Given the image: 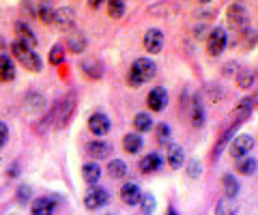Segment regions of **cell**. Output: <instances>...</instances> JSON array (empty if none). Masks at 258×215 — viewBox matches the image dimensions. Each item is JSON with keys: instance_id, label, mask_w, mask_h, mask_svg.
<instances>
[{"instance_id": "6da1fadb", "label": "cell", "mask_w": 258, "mask_h": 215, "mask_svg": "<svg viewBox=\"0 0 258 215\" xmlns=\"http://www.w3.org/2000/svg\"><path fill=\"white\" fill-rule=\"evenodd\" d=\"M155 76V62L149 60V58H138L129 69V84L132 86H140L144 82Z\"/></svg>"}, {"instance_id": "7a4b0ae2", "label": "cell", "mask_w": 258, "mask_h": 215, "mask_svg": "<svg viewBox=\"0 0 258 215\" xmlns=\"http://www.w3.org/2000/svg\"><path fill=\"white\" fill-rule=\"evenodd\" d=\"M11 52H13V56L18 58L26 69H30V71H41V58H39L37 54L32 52V47H28L26 43L15 41L11 45Z\"/></svg>"}, {"instance_id": "3957f363", "label": "cell", "mask_w": 258, "mask_h": 215, "mask_svg": "<svg viewBox=\"0 0 258 215\" xmlns=\"http://www.w3.org/2000/svg\"><path fill=\"white\" fill-rule=\"evenodd\" d=\"M226 47V30L224 28H213L207 39V52L211 56H220Z\"/></svg>"}, {"instance_id": "277c9868", "label": "cell", "mask_w": 258, "mask_h": 215, "mask_svg": "<svg viewBox=\"0 0 258 215\" xmlns=\"http://www.w3.org/2000/svg\"><path fill=\"white\" fill-rule=\"evenodd\" d=\"M252 149H254V138L247 136V133H241V136H237L235 142H232L230 153H232V157L243 159V157H247V153H249Z\"/></svg>"}, {"instance_id": "5b68a950", "label": "cell", "mask_w": 258, "mask_h": 215, "mask_svg": "<svg viewBox=\"0 0 258 215\" xmlns=\"http://www.w3.org/2000/svg\"><path fill=\"white\" fill-rule=\"evenodd\" d=\"M76 97L71 95V97H67L64 101H60V106L54 110V114H50V118H56V125L62 127V125H67V121L71 118V112H74V106H76Z\"/></svg>"}, {"instance_id": "8992f818", "label": "cell", "mask_w": 258, "mask_h": 215, "mask_svg": "<svg viewBox=\"0 0 258 215\" xmlns=\"http://www.w3.org/2000/svg\"><path fill=\"white\" fill-rule=\"evenodd\" d=\"M228 22L232 24V28H237V30H245V28H247V24H249L247 11H245L241 5H232L230 9H228Z\"/></svg>"}, {"instance_id": "52a82bcc", "label": "cell", "mask_w": 258, "mask_h": 215, "mask_svg": "<svg viewBox=\"0 0 258 215\" xmlns=\"http://www.w3.org/2000/svg\"><path fill=\"white\" fill-rule=\"evenodd\" d=\"M88 129H91L95 136H106V133L110 131V118L103 112L91 114V118H88Z\"/></svg>"}, {"instance_id": "ba28073f", "label": "cell", "mask_w": 258, "mask_h": 215, "mask_svg": "<svg viewBox=\"0 0 258 215\" xmlns=\"http://www.w3.org/2000/svg\"><path fill=\"white\" fill-rule=\"evenodd\" d=\"M106 202H108V192L103 187L88 189L86 196H84V204L88 206V209H99V206H103Z\"/></svg>"}, {"instance_id": "9c48e42d", "label": "cell", "mask_w": 258, "mask_h": 215, "mask_svg": "<svg viewBox=\"0 0 258 215\" xmlns=\"http://www.w3.org/2000/svg\"><path fill=\"white\" fill-rule=\"evenodd\" d=\"M144 47H147V52L157 54L164 47V35H161V30L157 28L147 30V35H144Z\"/></svg>"}, {"instance_id": "30bf717a", "label": "cell", "mask_w": 258, "mask_h": 215, "mask_svg": "<svg viewBox=\"0 0 258 215\" xmlns=\"http://www.w3.org/2000/svg\"><path fill=\"white\" fill-rule=\"evenodd\" d=\"M140 198H142V194H140V187L136 185V183H127V185H123V189H120V200L129 206L138 204Z\"/></svg>"}, {"instance_id": "8fae6325", "label": "cell", "mask_w": 258, "mask_h": 215, "mask_svg": "<svg viewBox=\"0 0 258 215\" xmlns=\"http://www.w3.org/2000/svg\"><path fill=\"white\" fill-rule=\"evenodd\" d=\"M168 103V95L164 89H153L151 95H149V108L153 110V112H161V110L166 108Z\"/></svg>"}, {"instance_id": "7c38bea8", "label": "cell", "mask_w": 258, "mask_h": 215, "mask_svg": "<svg viewBox=\"0 0 258 215\" xmlns=\"http://www.w3.org/2000/svg\"><path fill=\"white\" fill-rule=\"evenodd\" d=\"M86 153L97 157V159H103V157H108L112 153V147L108 145V142L95 140V142H88V145H86Z\"/></svg>"}, {"instance_id": "4fadbf2b", "label": "cell", "mask_w": 258, "mask_h": 215, "mask_svg": "<svg viewBox=\"0 0 258 215\" xmlns=\"http://www.w3.org/2000/svg\"><path fill=\"white\" fill-rule=\"evenodd\" d=\"M54 22L58 24L62 30L74 28V24H76V20H74V11H71V9H58V11H54Z\"/></svg>"}, {"instance_id": "5bb4252c", "label": "cell", "mask_w": 258, "mask_h": 215, "mask_svg": "<svg viewBox=\"0 0 258 215\" xmlns=\"http://www.w3.org/2000/svg\"><path fill=\"white\" fill-rule=\"evenodd\" d=\"M161 164H164V159H161L157 153H151V155L140 159V170L142 172H155L161 168Z\"/></svg>"}, {"instance_id": "9a60e30c", "label": "cell", "mask_w": 258, "mask_h": 215, "mask_svg": "<svg viewBox=\"0 0 258 215\" xmlns=\"http://www.w3.org/2000/svg\"><path fill=\"white\" fill-rule=\"evenodd\" d=\"M183 159H185V153H183V149L179 145H170L168 147V164H170V168H181V164H183Z\"/></svg>"}, {"instance_id": "2e32d148", "label": "cell", "mask_w": 258, "mask_h": 215, "mask_svg": "<svg viewBox=\"0 0 258 215\" xmlns=\"http://www.w3.org/2000/svg\"><path fill=\"white\" fill-rule=\"evenodd\" d=\"M54 213V202L50 198H37L32 202V215H52Z\"/></svg>"}, {"instance_id": "e0dca14e", "label": "cell", "mask_w": 258, "mask_h": 215, "mask_svg": "<svg viewBox=\"0 0 258 215\" xmlns=\"http://www.w3.org/2000/svg\"><path fill=\"white\" fill-rule=\"evenodd\" d=\"M15 78V67H13V60L3 54L0 56V80H5V82H9V80Z\"/></svg>"}, {"instance_id": "ac0fdd59", "label": "cell", "mask_w": 258, "mask_h": 215, "mask_svg": "<svg viewBox=\"0 0 258 215\" xmlns=\"http://www.w3.org/2000/svg\"><path fill=\"white\" fill-rule=\"evenodd\" d=\"M123 147L127 153H138V151L142 149V138L140 133H127L125 140H123Z\"/></svg>"}, {"instance_id": "d6986e66", "label": "cell", "mask_w": 258, "mask_h": 215, "mask_svg": "<svg viewBox=\"0 0 258 215\" xmlns=\"http://www.w3.org/2000/svg\"><path fill=\"white\" fill-rule=\"evenodd\" d=\"M82 177L86 183H91V185H95L97 181H99L101 177V170H99V166L97 164H84V168H82Z\"/></svg>"}, {"instance_id": "ffe728a7", "label": "cell", "mask_w": 258, "mask_h": 215, "mask_svg": "<svg viewBox=\"0 0 258 215\" xmlns=\"http://www.w3.org/2000/svg\"><path fill=\"white\" fill-rule=\"evenodd\" d=\"M15 30H18V35L22 37V43H26L28 47H32V45L37 43V37L32 35V30H30V28H28L24 22H20L18 26H15Z\"/></svg>"}, {"instance_id": "44dd1931", "label": "cell", "mask_w": 258, "mask_h": 215, "mask_svg": "<svg viewBox=\"0 0 258 215\" xmlns=\"http://www.w3.org/2000/svg\"><path fill=\"white\" fill-rule=\"evenodd\" d=\"M108 170H110V177L123 179L125 174H127V164L120 162V159H112V162L108 164Z\"/></svg>"}, {"instance_id": "7402d4cb", "label": "cell", "mask_w": 258, "mask_h": 215, "mask_svg": "<svg viewBox=\"0 0 258 215\" xmlns=\"http://www.w3.org/2000/svg\"><path fill=\"white\" fill-rule=\"evenodd\" d=\"M134 127H136V131H140V133L149 131L151 127H153V118H151L149 114H144V112L136 114V118H134Z\"/></svg>"}, {"instance_id": "603a6c76", "label": "cell", "mask_w": 258, "mask_h": 215, "mask_svg": "<svg viewBox=\"0 0 258 215\" xmlns=\"http://www.w3.org/2000/svg\"><path fill=\"white\" fill-rule=\"evenodd\" d=\"M237 172H241V174H254V172H256V159L249 157V155L243 157V159H239Z\"/></svg>"}, {"instance_id": "cb8c5ba5", "label": "cell", "mask_w": 258, "mask_h": 215, "mask_svg": "<svg viewBox=\"0 0 258 215\" xmlns=\"http://www.w3.org/2000/svg\"><path fill=\"white\" fill-rule=\"evenodd\" d=\"M235 213H237V206L232 204V200H228V198L220 200L215 206V215H235Z\"/></svg>"}, {"instance_id": "d4e9b609", "label": "cell", "mask_w": 258, "mask_h": 215, "mask_svg": "<svg viewBox=\"0 0 258 215\" xmlns=\"http://www.w3.org/2000/svg\"><path fill=\"white\" fill-rule=\"evenodd\" d=\"M224 189H226V194L228 196H237L239 194V183H237V179L232 177V174H226L224 177Z\"/></svg>"}, {"instance_id": "484cf974", "label": "cell", "mask_w": 258, "mask_h": 215, "mask_svg": "<svg viewBox=\"0 0 258 215\" xmlns=\"http://www.w3.org/2000/svg\"><path fill=\"white\" fill-rule=\"evenodd\" d=\"M140 204H142V213L144 215H151L153 211H155V198H153V194H142Z\"/></svg>"}, {"instance_id": "4316f807", "label": "cell", "mask_w": 258, "mask_h": 215, "mask_svg": "<svg viewBox=\"0 0 258 215\" xmlns=\"http://www.w3.org/2000/svg\"><path fill=\"white\" fill-rule=\"evenodd\" d=\"M108 11H110L112 18H123V13H125V5L120 3V0H110Z\"/></svg>"}, {"instance_id": "83f0119b", "label": "cell", "mask_w": 258, "mask_h": 215, "mask_svg": "<svg viewBox=\"0 0 258 215\" xmlns=\"http://www.w3.org/2000/svg\"><path fill=\"white\" fill-rule=\"evenodd\" d=\"M64 60V47L62 45H54L52 52H50V62L52 65H60Z\"/></svg>"}, {"instance_id": "f1b7e54d", "label": "cell", "mask_w": 258, "mask_h": 215, "mask_svg": "<svg viewBox=\"0 0 258 215\" xmlns=\"http://www.w3.org/2000/svg\"><path fill=\"white\" fill-rule=\"evenodd\" d=\"M155 131H157V140L161 142V145L170 140V127H168L166 123H159V125L155 127Z\"/></svg>"}, {"instance_id": "f546056e", "label": "cell", "mask_w": 258, "mask_h": 215, "mask_svg": "<svg viewBox=\"0 0 258 215\" xmlns=\"http://www.w3.org/2000/svg\"><path fill=\"white\" fill-rule=\"evenodd\" d=\"M252 80H254V76H252V71L249 69H241L239 71V86L241 89H247V86L252 84Z\"/></svg>"}, {"instance_id": "4dcf8cb0", "label": "cell", "mask_w": 258, "mask_h": 215, "mask_svg": "<svg viewBox=\"0 0 258 215\" xmlns=\"http://www.w3.org/2000/svg\"><path fill=\"white\" fill-rule=\"evenodd\" d=\"M39 20H41V22H54V9H52V7H47V5H43L41 7V9H39Z\"/></svg>"}, {"instance_id": "1f68e13d", "label": "cell", "mask_w": 258, "mask_h": 215, "mask_svg": "<svg viewBox=\"0 0 258 215\" xmlns=\"http://www.w3.org/2000/svg\"><path fill=\"white\" fill-rule=\"evenodd\" d=\"M205 123V114H203V106H200V101L194 103V125L200 127Z\"/></svg>"}, {"instance_id": "d6a6232c", "label": "cell", "mask_w": 258, "mask_h": 215, "mask_svg": "<svg viewBox=\"0 0 258 215\" xmlns=\"http://www.w3.org/2000/svg\"><path fill=\"white\" fill-rule=\"evenodd\" d=\"M69 45H71V50L74 52H82L84 50V39H82V35H71L69 37Z\"/></svg>"}, {"instance_id": "836d02e7", "label": "cell", "mask_w": 258, "mask_h": 215, "mask_svg": "<svg viewBox=\"0 0 258 215\" xmlns=\"http://www.w3.org/2000/svg\"><path fill=\"white\" fill-rule=\"evenodd\" d=\"M28 198H30V189H28L26 185H22V187L18 189V200H20V202H26Z\"/></svg>"}, {"instance_id": "e575fe53", "label": "cell", "mask_w": 258, "mask_h": 215, "mask_svg": "<svg viewBox=\"0 0 258 215\" xmlns=\"http://www.w3.org/2000/svg\"><path fill=\"white\" fill-rule=\"evenodd\" d=\"M7 138H9V129H7V125H5V123H0V149L5 147Z\"/></svg>"}, {"instance_id": "d590c367", "label": "cell", "mask_w": 258, "mask_h": 215, "mask_svg": "<svg viewBox=\"0 0 258 215\" xmlns=\"http://www.w3.org/2000/svg\"><path fill=\"white\" fill-rule=\"evenodd\" d=\"M200 174V166H196V162L189 164V177H198Z\"/></svg>"}]
</instances>
